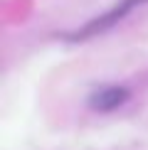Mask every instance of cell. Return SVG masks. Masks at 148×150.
<instances>
[{"mask_svg":"<svg viewBox=\"0 0 148 150\" xmlns=\"http://www.w3.org/2000/svg\"><path fill=\"white\" fill-rule=\"evenodd\" d=\"M143 0H123L121 5H116V8H111L106 15H101V17H96V20H91L86 27H82L79 30V35H74L77 40H82V37H89V35H96V32H101V30H106V27H111L116 20H121L123 15H126L131 8H136V5H141Z\"/></svg>","mask_w":148,"mask_h":150,"instance_id":"6da1fadb","label":"cell"},{"mask_svg":"<svg viewBox=\"0 0 148 150\" xmlns=\"http://www.w3.org/2000/svg\"><path fill=\"white\" fill-rule=\"evenodd\" d=\"M126 101H128L126 86H101L89 96V106L94 111H114Z\"/></svg>","mask_w":148,"mask_h":150,"instance_id":"7a4b0ae2","label":"cell"}]
</instances>
